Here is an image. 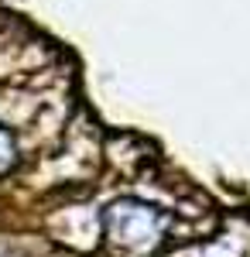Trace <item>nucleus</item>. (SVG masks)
Wrapping results in <instances>:
<instances>
[{"instance_id":"f257e3e1","label":"nucleus","mask_w":250,"mask_h":257,"mask_svg":"<svg viewBox=\"0 0 250 257\" xmlns=\"http://www.w3.org/2000/svg\"><path fill=\"white\" fill-rule=\"evenodd\" d=\"M103 226H106V240L120 247V250H148L165 237L168 219L158 206H148L141 199H116L103 213Z\"/></svg>"},{"instance_id":"f03ea898","label":"nucleus","mask_w":250,"mask_h":257,"mask_svg":"<svg viewBox=\"0 0 250 257\" xmlns=\"http://www.w3.org/2000/svg\"><path fill=\"white\" fill-rule=\"evenodd\" d=\"M11 165H14V138L0 127V175H4Z\"/></svg>"}]
</instances>
